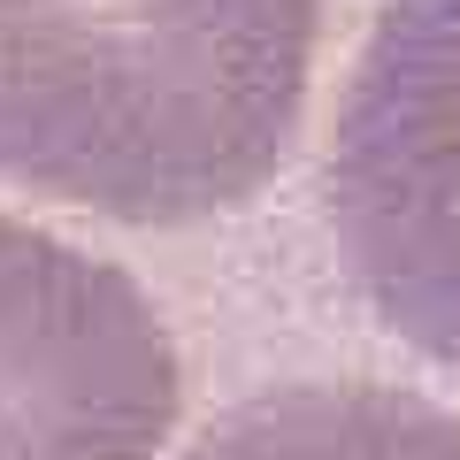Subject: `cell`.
Listing matches in <instances>:
<instances>
[{
  "label": "cell",
  "instance_id": "obj_1",
  "mask_svg": "<svg viewBox=\"0 0 460 460\" xmlns=\"http://www.w3.org/2000/svg\"><path fill=\"white\" fill-rule=\"evenodd\" d=\"M323 0H0V177L199 223L292 154Z\"/></svg>",
  "mask_w": 460,
  "mask_h": 460
},
{
  "label": "cell",
  "instance_id": "obj_2",
  "mask_svg": "<svg viewBox=\"0 0 460 460\" xmlns=\"http://www.w3.org/2000/svg\"><path fill=\"white\" fill-rule=\"evenodd\" d=\"M330 230L368 307L460 376V0H384L330 138Z\"/></svg>",
  "mask_w": 460,
  "mask_h": 460
},
{
  "label": "cell",
  "instance_id": "obj_3",
  "mask_svg": "<svg viewBox=\"0 0 460 460\" xmlns=\"http://www.w3.org/2000/svg\"><path fill=\"white\" fill-rule=\"evenodd\" d=\"M177 345L115 261L0 215V460H154Z\"/></svg>",
  "mask_w": 460,
  "mask_h": 460
},
{
  "label": "cell",
  "instance_id": "obj_4",
  "mask_svg": "<svg viewBox=\"0 0 460 460\" xmlns=\"http://www.w3.org/2000/svg\"><path fill=\"white\" fill-rule=\"evenodd\" d=\"M184 460H460V414L392 384H284L230 407Z\"/></svg>",
  "mask_w": 460,
  "mask_h": 460
}]
</instances>
